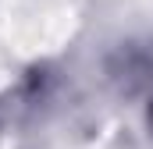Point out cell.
<instances>
[{
  "label": "cell",
  "instance_id": "obj_1",
  "mask_svg": "<svg viewBox=\"0 0 153 149\" xmlns=\"http://www.w3.org/2000/svg\"><path fill=\"white\" fill-rule=\"evenodd\" d=\"M150 117H153V110H150Z\"/></svg>",
  "mask_w": 153,
  "mask_h": 149
}]
</instances>
